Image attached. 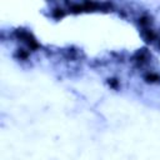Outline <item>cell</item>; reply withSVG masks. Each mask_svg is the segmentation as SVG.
Listing matches in <instances>:
<instances>
[{
  "label": "cell",
  "mask_w": 160,
  "mask_h": 160,
  "mask_svg": "<svg viewBox=\"0 0 160 160\" xmlns=\"http://www.w3.org/2000/svg\"><path fill=\"white\" fill-rule=\"evenodd\" d=\"M12 36H14L18 41L22 42V44L28 48V50L36 51V50L40 49V44H39L38 40L35 39V36H34L29 30H26V29L20 28V29L14 30V31H12Z\"/></svg>",
  "instance_id": "obj_1"
},
{
  "label": "cell",
  "mask_w": 160,
  "mask_h": 160,
  "mask_svg": "<svg viewBox=\"0 0 160 160\" xmlns=\"http://www.w3.org/2000/svg\"><path fill=\"white\" fill-rule=\"evenodd\" d=\"M151 58L152 56H151V52L149 51V49L148 48H141V49L136 50L130 56L129 61L134 65V68H136L139 70H142V69H145L150 64Z\"/></svg>",
  "instance_id": "obj_2"
},
{
  "label": "cell",
  "mask_w": 160,
  "mask_h": 160,
  "mask_svg": "<svg viewBox=\"0 0 160 160\" xmlns=\"http://www.w3.org/2000/svg\"><path fill=\"white\" fill-rule=\"evenodd\" d=\"M135 22L138 24V26L141 29H148V28H152L154 25V16L146 11H142L138 15V18L135 19Z\"/></svg>",
  "instance_id": "obj_3"
},
{
  "label": "cell",
  "mask_w": 160,
  "mask_h": 160,
  "mask_svg": "<svg viewBox=\"0 0 160 160\" xmlns=\"http://www.w3.org/2000/svg\"><path fill=\"white\" fill-rule=\"evenodd\" d=\"M140 36L142 38V40L146 44L154 45L159 39V32L156 30H154L152 28H148V29H141L140 30Z\"/></svg>",
  "instance_id": "obj_4"
},
{
  "label": "cell",
  "mask_w": 160,
  "mask_h": 160,
  "mask_svg": "<svg viewBox=\"0 0 160 160\" xmlns=\"http://www.w3.org/2000/svg\"><path fill=\"white\" fill-rule=\"evenodd\" d=\"M144 81L148 84H158L160 82V74H158L154 70H148L144 74Z\"/></svg>",
  "instance_id": "obj_5"
},
{
  "label": "cell",
  "mask_w": 160,
  "mask_h": 160,
  "mask_svg": "<svg viewBox=\"0 0 160 160\" xmlns=\"http://www.w3.org/2000/svg\"><path fill=\"white\" fill-rule=\"evenodd\" d=\"M14 56L18 59V60H21V61H28L29 58H30V51L28 49H24V48H19L15 50L14 52Z\"/></svg>",
  "instance_id": "obj_6"
},
{
  "label": "cell",
  "mask_w": 160,
  "mask_h": 160,
  "mask_svg": "<svg viewBox=\"0 0 160 160\" xmlns=\"http://www.w3.org/2000/svg\"><path fill=\"white\" fill-rule=\"evenodd\" d=\"M50 15L52 19L55 20H61L65 15H66V9L61 8V6H58V8H52L51 11H50Z\"/></svg>",
  "instance_id": "obj_7"
},
{
  "label": "cell",
  "mask_w": 160,
  "mask_h": 160,
  "mask_svg": "<svg viewBox=\"0 0 160 160\" xmlns=\"http://www.w3.org/2000/svg\"><path fill=\"white\" fill-rule=\"evenodd\" d=\"M106 82H108V85H109L112 90H118V89L120 88V80L116 79V78H109V79L106 80Z\"/></svg>",
  "instance_id": "obj_8"
},
{
  "label": "cell",
  "mask_w": 160,
  "mask_h": 160,
  "mask_svg": "<svg viewBox=\"0 0 160 160\" xmlns=\"http://www.w3.org/2000/svg\"><path fill=\"white\" fill-rule=\"evenodd\" d=\"M159 36H160V31H159Z\"/></svg>",
  "instance_id": "obj_9"
}]
</instances>
